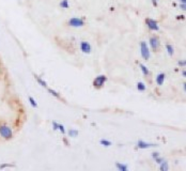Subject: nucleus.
Returning a JSON list of instances; mask_svg holds the SVG:
<instances>
[{
    "instance_id": "nucleus-2",
    "label": "nucleus",
    "mask_w": 186,
    "mask_h": 171,
    "mask_svg": "<svg viewBox=\"0 0 186 171\" xmlns=\"http://www.w3.org/2000/svg\"><path fill=\"white\" fill-rule=\"evenodd\" d=\"M140 52H141V57L146 61H148L150 59V49L148 47V44L144 41H142L140 43Z\"/></svg>"
},
{
    "instance_id": "nucleus-11",
    "label": "nucleus",
    "mask_w": 186,
    "mask_h": 171,
    "mask_svg": "<svg viewBox=\"0 0 186 171\" xmlns=\"http://www.w3.org/2000/svg\"><path fill=\"white\" fill-rule=\"evenodd\" d=\"M34 78H35V80H37V83H40V85L42 86V87H44V88H47V83L43 80V79H42V78H41V77H40V76L35 75V76H34Z\"/></svg>"
},
{
    "instance_id": "nucleus-30",
    "label": "nucleus",
    "mask_w": 186,
    "mask_h": 171,
    "mask_svg": "<svg viewBox=\"0 0 186 171\" xmlns=\"http://www.w3.org/2000/svg\"><path fill=\"white\" fill-rule=\"evenodd\" d=\"M179 1H180L181 3H185L186 2V0H179Z\"/></svg>"
},
{
    "instance_id": "nucleus-25",
    "label": "nucleus",
    "mask_w": 186,
    "mask_h": 171,
    "mask_svg": "<svg viewBox=\"0 0 186 171\" xmlns=\"http://www.w3.org/2000/svg\"><path fill=\"white\" fill-rule=\"evenodd\" d=\"M5 167H11V165H7V164H4V165H0V169H3V168H5Z\"/></svg>"
},
{
    "instance_id": "nucleus-7",
    "label": "nucleus",
    "mask_w": 186,
    "mask_h": 171,
    "mask_svg": "<svg viewBox=\"0 0 186 171\" xmlns=\"http://www.w3.org/2000/svg\"><path fill=\"white\" fill-rule=\"evenodd\" d=\"M137 147L139 149H150V148H154L156 147L155 143H149V142H146L143 140H139L138 142H137Z\"/></svg>"
},
{
    "instance_id": "nucleus-24",
    "label": "nucleus",
    "mask_w": 186,
    "mask_h": 171,
    "mask_svg": "<svg viewBox=\"0 0 186 171\" xmlns=\"http://www.w3.org/2000/svg\"><path fill=\"white\" fill-rule=\"evenodd\" d=\"M160 156V153H157V152H153L152 153V158L153 159H155L156 157H158Z\"/></svg>"
},
{
    "instance_id": "nucleus-1",
    "label": "nucleus",
    "mask_w": 186,
    "mask_h": 171,
    "mask_svg": "<svg viewBox=\"0 0 186 171\" xmlns=\"http://www.w3.org/2000/svg\"><path fill=\"white\" fill-rule=\"evenodd\" d=\"M0 136L5 140H9L13 137V130L9 125L0 124Z\"/></svg>"
},
{
    "instance_id": "nucleus-16",
    "label": "nucleus",
    "mask_w": 186,
    "mask_h": 171,
    "mask_svg": "<svg viewBox=\"0 0 186 171\" xmlns=\"http://www.w3.org/2000/svg\"><path fill=\"white\" fill-rule=\"evenodd\" d=\"M168 168H169V167H168V163H167V161H164L162 163L160 164V169L162 171H167Z\"/></svg>"
},
{
    "instance_id": "nucleus-23",
    "label": "nucleus",
    "mask_w": 186,
    "mask_h": 171,
    "mask_svg": "<svg viewBox=\"0 0 186 171\" xmlns=\"http://www.w3.org/2000/svg\"><path fill=\"white\" fill-rule=\"evenodd\" d=\"M58 126H59V123H57V122L54 121V122H53V127H54V130H58Z\"/></svg>"
},
{
    "instance_id": "nucleus-29",
    "label": "nucleus",
    "mask_w": 186,
    "mask_h": 171,
    "mask_svg": "<svg viewBox=\"0 0 186 171\" xmlns=\"http://www.w3.org/2000/svg\"><path fill=\"white\" fill-rule=\"evenodd\" d=\"M182 75H183V77H185V75H186V73H185V71L183 70V72H182Z\"/></svg>"
},
{
    "instance_id": "nucleus-17",
    "label": "nucleus",
    "mask_w": 186,
    "mask_h": 171,
    "mask_svg": "<svg viewBox=\"0 0 186 171\" xmlns=\"http://www.w3.org/2000/svg\"><path fill=\"white\" fill-rule=\"evenodd\" d=\"M68 135H70V137H77L78 136V130L71 128V130H68Z\"/></svg>"
},
{
    "instance_id": "nucleus-27",
    "label": "nucleus",
    "mask_w": 186,
    "mask_h": 171,
    "mask_svg": "<svg viewBox=\"0 0 186 171\" xmlns=\"http://www.w3.org/2000/svg\"><path fill=\"white\" fill-rule=\"evenodd\" d=\"M180 8H181L182 10H185V3H181V4H180Z\"/></svg>"
},
{
    "instance_id": "nucleus-12",
    "label": "nucleus",
    "mask_w": 186,
    "mask_h": 171,
    "mask_svg": "<svg viewBox=\"0 0 186 171\" xmlns=\"http://www.w3.org/2000/svg\"><path fill=\"white\" fill-rule=\"evenodd\" d=\"M139 68H140V70L142 71V73H143V75L149 76L150 72H149V70H148V68H147V66H146V65L142 64V63H139Z\"/></svg>"
},
{
    "instance_id": "nucleus-18",
    "label": "nucleus",
    "mask_w": 186,
    "mask_h": 171,
    "mask_svg": "<svg viewBox=\"0 0 186 171\" xmlns=\"http://www.w3.org/2000/svg\"><path fill=\"white\" fill-rule=\"evenodd\" d=\"M48 92H49L50 94L53 96H55V97H57V99H60V95H59V93H58L57 91L53 90V89H48Z\"/></svg>"
},
{
    "instance_id": "nucleus-10",
    "label": "nucleus",
    "mask_w": 186,
    "mask_h": 171,
    "mask_svg": "<svg viewBox=\"0 0 186 171\" xmlns=\"http://www.w3.org/2000/svg\"><path fill=\"white\" fill-rule=\"evenodd\" d=\"M115 167L120 171H127V169H129L127 165H124V164H121V163H115Z\"/></svg>"
},
{
    "instance_id": "nucleus-26",
    "label": "nucleus",
    "mask_w": 186,
    "mask_h": 171,
    "mask_svg": "<svg viewBox=\"0 0 186 171\" xmlns=\"http://www.w3.org/2000/svg\"><path fill=\"white\" fill-rule=\"evenodd\" d=\"M186 62L185 61H179V65H181V66H185Z\"/></svg>"
},
{
    "instance_id": "nucleus-6",
    "label": "nucleus",
    "mask_w": 186,
    "mask_h": 171,
    "mask_svg": "<svg viewBox=\"0 0 186 171\" xmlns=\"http://www.w3.org/2000/svg\"><path fill=\"white\" fill-rule=\"evenodd\" d=\"M146 24H147L148 28L150 30H152V31H158L160 30V26H158L157 21L152 19V18H147L146 19Z\"/></svg>"
},
{
    "instance_id": "nucleus-5",
    "label": "nucleus",
    "mask_w": 186,
    "mask_h": 171,
    "mask_svg": "<svg viewBox=\"0 0 186 171\" xmlns=\"http://www.w3.org/2000/svg\"><path fill=\"white\" fill-rule=\"evenodd\" d=\"M149 44L150 46H151V48H152L154 52H156V50L160 49V39H158L157 36H151L150 38V41H149Z\"/></svg>"
},
{
    "instance_id": "nucleus-13",
    "label": "nucleus",
    "mask_w": 186,
    "mask_h": 171,
    "mask_svg": "<svg viewBox=\"0 0 186 171\" xmlns=\"http://www.w3.org/2000/svg\"><path fill=\"white\" fill-rule=\"evenodd\" d=\"M137 89H138V91H140V92H144V91H146V89H147V87H146L144 83H142V81H139V83H137Z\"/></svg>"
},
{
    "instance_id": "nucleus-4",
    "label": "nucleus",
    "mask_w": 186,
    "mask_h": 171,
    "mask_svg": "<svg viewBox=\"0 0 186 171\" xmlns=\"http://www.w3.org/2000/svg\"><path fill=\"white\" fill-rule=\"evenodd\" d=\"M68 25L74 28H79V27H82L85 25V21L80 17H72L70 21H68Z\"/></svg>"
},
{
    "instance_id": "nucleus-28",
    "label": "nucleus",
    "mask_w": 186,
    "mask_h": 171,
    "mask_svg": "<svg viewBox=\"0 0 186 171\" xmlns=\"http://www.w3.org/2000/svg\"><path fill=\"white\" fill-rule=\"evenodd\" d=\"M152 2H153V5H154V7L157 5V0H152Z\"/></svg>"
},
{
    "instance_id": "nucleus-22",
    "label": "nucleus",
    "mask_w": 186,
    "mask_h": 171,
    "mask_svg": "<svg viewBox=\"0 0 186 171\" xmlns=\"http://www.w3.org/2000/svg\"><path fill=\"white\" fill-rule=\"evenodd\" d=\"M58 130H60L62 134H65V128H64V126L61 124H59V126H58Z\"/></svg>"
},
{
    "instance_id": "nucleus-14",
    "label": "nucleus",
    "mask_w": 186,
    "mask_h": 171,
    "mask_svg": "<svg viewBox=\"0 0 186 171\" xmlns=\"http://www.w3.org/2000/svg\"><path fill=\"white\" fill-rule=\"evenodd\" d=\"M166 49H167V52L169 56H173V54H174V48H173L172 45L167 44L166 45Z\"/></svg>"
},
{
    "instance_id": "nucleus-19",
    "label": "nucleus",
    "mask_w": 186,
    "mask_h": 171,
    "mask_svg": "<svg viewBox=\"0 0 186 171\" xmlns=\"http://www.w3.org/2000/svg\"><path fill=\"white\" fill-rule=\"evenodd\" d=\"M60 7L62 9H68V0H62L60 2Z\"/></svg>"
},
{
    "instance_id": "nucleus-15",
    "label": "nucleus",
    "mask_w": 186,
    "mask_h": 171,
    "mask_svg": "<svg viewBox=\"0 0 186 171\" xmlns=\"http://www.w3.org/2000/svg\"><path fill=\"white\" fill-rule=\"evenodd\" d=\"M100 143L103 145V147H107V148L112 144V143H111V141H109V140H107V139H101L100 140Z\"/></svg>"
},
{
    "instance_id": "nucleus-21",
    "label": "nucleus",
    "mask_w": 186,
    "mask_h": 171,
    "mask_svg": "<svg viewBox=\"0 0 186 171\" xmlns=\"http://www.w3.org/2000/svg\"><path fill=\"white\" fill-rule=\"evenodd\" d=\"M154 161H156V164H158V165H160V163H162V161H165V159H164V158H162V157H160V156H158V157L155 158Z\"/></svg>"
},
{
    "instance_id": "nucleus-8",
    "label": "nucleus",
    "mask_w": 186,
    "mask_h": 171,
    "mask_svg": "<svg viewBox=\"0 0 186 171\" xmlns=\"http://www.w3.org/2000/svg\"><path fill=\"white\" fill-rule=\"evenodd\" d=\"M80 49L84 54H90L91 52V45L88 42L82 41L80 42Z\"/></svg>"
},
{
    "instance_id": "nucleus-3",
    "label": "nucleus",
    "mask_w": 186,
    "mask_h": 171,
    "mask_svg": "<svg viewBox=\"0 0 186 171\" xmlns=\"http://www.w3.org/2000/svg\"><path fill=\"white\" fill-rule=\"evenodd\" d=\"M106 81H107V77H106L105 75H99L97 77H95L94 80H93V87L96 89H101Z\"/></svg>"
},
{
    "instance_id": "nucleus-20",
    "label": "nucleus",
    "mask_w": 186,
    "mask_h": 171,
    "mask_svg": "<svg viewBox=\"0 0 186 171\" xmlns=\"http://www.w3.org/2000/svg\"><path fill=\"white\" fill-rule=\"evenodd\" d=\"M28 100H29V102H30V104H31L32 107H34V108H35V107H37V102H35V100H34L33 97H32V96H29Z\"/></svg>"
},
{
    "instance_id": "nucleus-9",
    "label": "nucleus",
    "mask_w": 186,
    "mask_h": 171,
    "mask_svg": "<svg viewBox=\"0 0 186 171\" xmlns=\"http://www.w3.org/2000/svg\"><path fill=\"white\" fill-rule=\"evenodd\" d=\"M165 78H166L165 73H160V74L155 77V83H156V85L162 86V83H165Z\"/></svg>"
}]
</instances>
